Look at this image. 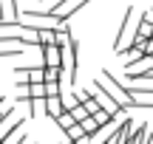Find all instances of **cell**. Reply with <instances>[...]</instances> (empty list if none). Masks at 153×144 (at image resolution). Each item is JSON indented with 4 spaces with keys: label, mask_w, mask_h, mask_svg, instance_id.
Segmentation results:
<instances>
[{
    "label": "cell",
    "mask_w": 153,
    "mask_h": 144,
    "mask_svg": "<svg viewBox=\"0 0 153 144\" xmlns=\"http://www.w3.org/2000/svg\"><path fill=\"white\" fill-rule=\"evenodd\" d=\"M26 48H0V60H11V57H20Z\"/></svg>",
    "instance_id": "11"
},
{
    "label": "cell",
    "mask_w": 153,
    "mask_h": 144,
    "mask_svg": "<svg viewBox=\"0 0 153 144\" xmlns=\"http://www.w3.org/2000/svg\"><path fill=\"white\" fill-rule=\"evenodd\" d=\"M20 23L31 31H57L60 20L51 17L48 11H20Z\"/></svg>",
    "instance_id": "3"
},
{
    "label": "cell",
    "mask_w": 153,
    "mask_h": 144,
    "mask_svg": "<svg viewBox=\"0 0 153 144\" xmlns=\"http://www.w3.org/2000/svg\"><path fill=\"white\" fill-rule=\"evenodd\" d=\"M76 99H79V105L88 110V116H97V113H102L99 102L91 96V90H88V88H79V90H76Z\"/></svg>",
    "instance_id": "7"
},
{
    "label": "cell",
    "mask_w": 153,
    "mask_h": 144,
    "mask_svg": "<svg viewBox=\"0 0 153 144\" xmlns=\"http://www.w3.org/2000/svg\"><path fill=\"white\" fill-rule=\"evenodd\" d=\"M139 26H142V14H139V11L131 6V9L125 11V20H122L119 34H116V40H114V54H116V57H122L125 51L133 48L136 34H139Z\"/></svg>",
    "instance_id": "1"
},
{
    "label": "cell",
    "mask_w": 153,
    "mask_h": 144,
    "mask_svg": "<svg viewBox=\"0 0 153 144\" xmlns=\"http://www.w3.org/2000/svg\"><path fill=\"white\" fill-rule=\"evenodd\" d=\"M62 144H71V141H62Z\"/></svg>",
    "instance_id": "16"
},
{
    "label": "cell",
    "mask_w": 153,
    "mask_h": 144,
    "mask_svg": "<svg viewBox=\"0 0 153 144\" xmlns=\"http://www.w3.org/2000/svg\"><path fill=\"white\" fill-rule=\"evenodd\" d=\"M31 99H48L45 96V85H31Z\"/></svg>",
    "instance_id": "12"
},
{
    "label": "cell",
    "mask_w": 153,
    "mask_h": 144,
    "mask_svg": "<svg viewBox=\"0 0 153 144\" xmlns=\"http://www.w3.org/2000/svg\"><path fill=\"white\" fill-rule=\"evenodd\" d=\"M43 65H45V68H57V71H62V48H57V45L43 48Z\"/></svg>",
    "instance_id": "6"
},
{
    "label": "cell",
    "mask_w": 153,
    "mask_h": 144,
    "mask_svg": "<svg viewBox=\"0 0 153 144\" xmlns=\"http://www.w3.org/2000/svg\"><path fill=\"white\" fill-rule=\"evenodd\" d=\"M28 116H31V119L45 116V99H31V102H28Z\"/></svg>",
    "instance_id": "9"
},
{
    "label": "cell",
    "mask_w": 153,
    "mask_h": 144,
    "mask_svg": "<svg viewBox=\"0 0 153 144\" xmlns=\"http://www.w3.org/2000/svg\"><path fill=\"white\" fill-rule=\"evenodd\" d=\"M76 144H91V139H82V141H76Z\"/></svg>",
    "instance_id": "14"
},
{
    "label": "cell",
    "mask_w": 153,
    "mask_h": 144,
    "mask_svg": "<svg viewBox=\"0 0 153 144\" xmlns=\"http://www.w3.org/2000/svg\"><path fill=\"white\" fill-rule=\"evenodd\" d=\"M97 82L102 85V90L111 96V99H116V102L122 105V110H131V107H136V102H133V96L128 93V88H125L122 82H116V76H114L111 71H102Z\"/></svg>",
    "instance_id": "2"
},
{
    "label": "cell",
    "mask_w": 153,
    "mask_h": 144,
    "mask_svg": "<svg viewBox=\"0 0 153 144\" xmlns=\"http://www.w3.org/2000/svg\"><path fill=\"white\" fill-rule=\"evenodd\" d=\"M76 40L71 37L65 43V48H62V88H65V85H74V79H76Z\"/></svg>",
    "instance_id": "4"
},
{
    "label": "cell",
    "mask_w": 153,
    "mask_h": 144,
    "mask_svg": "<svg viewBox=\"0 0 153 144\" xmlns=\"http://www.w3.org/2000/svg\"><path fill=\"white\" fill-rule=\"evenodd\" d=\"M45 113H48L51 119H60L62 113H65V107H62V96H48V99H45Z\"/></svg>",
    "instance_id": "8"
},
{
    "label": "cell",
    "mask_w": 153,
    "mask_h": 144,
    "mask_svg": "<svg viewBox=\"0 0 153 144\" xmlns=\"http://www.w3.org/2000/svg\"><path fill=\"white\" fill-rule=\"evenodd\" d=\"M88 90H91V96L99 102V107H102L111 119H125V116H122V113H125V110H122V105L116 99H111V96L102 90V85H99V82H91V88H88Z\"/></svg>",
    "instance_id": "5"
},
{
    "label": "cell",
    "mask_w": 153,
    "mask_h": 144,
    "mask_svg": "<svg viewBox=\"0 0 153 144\" xmlns=\"http://www.w3.org/2000/svg\"><path fill=\"white\" fill-rule=\"evenodd\" d=\"M0 124H3V116H0Z\"/></svg>",
    "instance_id": "15"
},
{
    "label": "cell",
    "mask_w": 153,
    "mask_h": 144,
    "mask_svg": "<svg viewBox=\"0 0 153 144\" xmlns=\"http://www.w3.org/2000/svg\"><path fill=\"white\" fill-rule=\"evenodd\" d=\"M142 20H148V23H153V9H150V11H145V14H142Z\"/></svg>",
    "instance_id": "13"
},
{
    "label": "cell",
    "mask_w": 153,
    "mask_h": 144,
    "mask_svg": "<svg viewBox=\"0 0 153 144\" xmlns=\"http://www.w3.org/2000/svg\"><path fill=\"white\" fill-rule=\"evenodd\" d=\"M54 124H57V127H60V130H62V133H68V130H71V127H74V124H76V122H74V116H71V113H68V110H65V113H62V116H60V119H54Z\"/></svg>",
    "instance_id": "10"
}]
</instances>
